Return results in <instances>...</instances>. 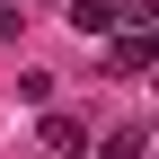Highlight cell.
Returning <instances> with one entry per match:
<instances>
[{
  "label": "cell",
  "instance_id": "obj_4",
  "mask_svg": "<svg viewBox=\"0 0 159 159\" xmlns=\"http://www.w3.org/2000/svg\"><path fill=\"white\" fill-rule=\"evenodd\" d=\"M142 150H150V133H142V124H115V133H106V150H97V159H142Z\"/></svg>",
  "mask_w": 159,
  "mask_h": 159
},
{
  "label": "cell",
  "instance_id": "obj_2",
  "mask_svg": "<svg viewBox=\"0 0 159 159\" xmlns=\"http://www.w3.org/2000/svg\"><path fill=\"white\" fill-rule=\"evenodd\" d=\"M71 27L80 35H115V0H71Z\"/></svg>",
  "mask_w": 159,
  "mask_h": 159
},
{
  "label": "cell",
  "instance_id": "obj_5",
  "mask_svg": "<svg viewBox=\"0 0 159 159\" xmlns=\"http://www.w3.org/2000/svg\"><path fill=\"white\" fill-rule=\"evenodd\" d=\"M150 18H159V0H115V27L124 35H150Z\"/></svg>",
  "mask_w": 159,
  "mask_h": 159
},
{
  "label": "cell",
  "instance_id": "obj_3",
  "mask_svg": "<svg viewBox=\"0 0 159 159\" xmlns=\"http://www.w3.org/2000/svg\"><path fill=\"white\" fill-rule=\"evenodd\" d=\"M150 53H159L150 35H115V44H106V62H115V71H150Z\"/></svg>",
  "mask_w": 159,
  "mask_h": 159
},
{
  "label": "cell",
  "instance_id": "obj_1",
  "mask_svg": "<svg viewBox=\"0 0 159 159\" xmlns=\"http://www.w3.org/2000/svg\"><path fill=\"white\" fill-rule=\"evenodd\" d=\"M80 142H89L80 115H44V150H53V159H80Z\"/></svg>",
  "mask_w": 159,
  "mask_h": 159
},
{
  "label": "cell",
  "instance_id": "obj_6",
  "mask_svg": "<svg viewBox=\"0 0 159 159\" xmlns=\"http://www.w3.org/2000/svg\"><path fill=\"white\" fill-rule=\"evenodd\" d=\"M27 27V0H0V35H18Z\"/></svg>",
  "mask_w": 159,
  "mask_h": 159
}]
</instances>
